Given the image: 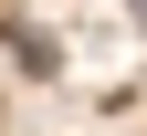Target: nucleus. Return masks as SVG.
I'll use <instances>...</instances> for the list:
<instances>
[{
    "instance_id": "obj_1",
    "label": "nucleus",
    "mask_w": 147,
    "mask_h": 136,
    "mask_svg": "<svg viewBox=\"0 0 147 136\" xmlns=\"http://www.w3.org/2000/svg\"><path fill=\"white\" fill-rule=\"evenodd\" d=\"M137 21H147V0H137Z\"/></svg>"
}]
</instances>
